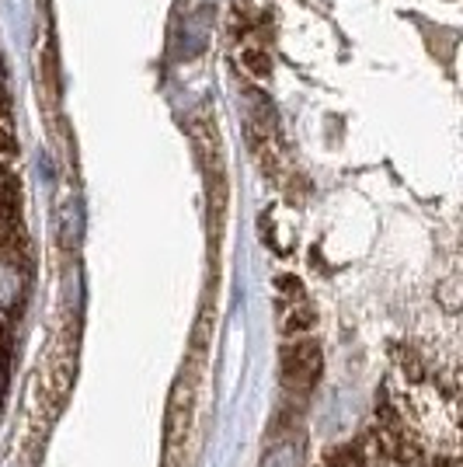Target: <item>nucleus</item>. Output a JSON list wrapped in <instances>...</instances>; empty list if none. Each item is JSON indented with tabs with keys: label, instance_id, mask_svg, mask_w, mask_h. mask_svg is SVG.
Wrapping results in <instances>:
<instances>
[{
	"label": "nucleus",
	"instance_id": "1",
	"mask_svg": "<svg viewBox=\"0 0 463 467\" xmlns=\"http://www.w3.org/2000/svg\"><path fill=\"white\" fill-rule=\"evenodd\" d=\"M202 377H206V359L195 352L178 373L168 398V415H164V457L168 467H178V453H185V443L195 432V415H199V394H202Z\"/></svg>",
	"mask_w": 463,
	"mask_h": 467
},
{
	"label": "nucleus",
	"instance_id": "2",
	"mask_svg": "<svg viewBox=\"0 0 463 467\" xmlns=\"http://www.w3.org/2000/svg\"><path fill=\"white\" fill-rule=\"evenodd\" d=\"M279 373H283V384H286L293 394H310V390L317 388L321 373H324V349H321V342H314V338H296L290 346H283Z\"/></svg>",
	"mask_w": 463,
	"mask_h": 467
},
{
	"label": "nucleus",
	"instance_id": "3",
	"mask_svg": "<svg viewBox=\"0 0 463 467\" xmlns=\"http://www.w3.org/2000/svg\"><path fill=\"white\" fill-rule=\"evenodd\" d=\"M241 67H244V74L254 80H265L272 74V57L265 46H244L241 49Z\"/></svg>",
	"mask_w": 463,
	"mask_h": 467
},
{
	"label": "nucleus",
	"instance_id": "4",
	"mask_svg": "<svg viewBox=\"0 0 463 467\" xmlns=\"http://www.w3.org/2000/svg\"><path fill=\"white\" fill-rule=\"evenodd\" d=\"M314 325H317V314H314L310 304L300 300V304L290 311V317H286V325H283V328H286V335H304V331H310Z\"/></svg>",
	"mask_w": 463,
	"mask_h": 467
},
{
	"label": "nucleus",
	"instance_id": "5",
	"mask_svg": "<svg viewBox=\"0 0 463 467\" xmlns=\"http://www.w3.org/2000/svg\"><path fill=\"white\" fill-rule=\"evenodd\" d=\"M275 286L286 293L290 300H296V304H300V296H304V283H300L296 275H279V279H275Z\"/></svg>",
	"mask_w": 463,
	"mask_h": 467
},
{
	"label": "nucleus",
	"instance_id": "6",
	"mask_svg": "<svg viewBox=\"0 0 463 467\" xmlns=\"http://www.w3.org/2000/svg\"><path fill=\"white\" fill-rule=\"evenodd\" d=\"M18 154V140L11 137V130H4L0 126V161H7V157Z\"/></svg>",
	"mask_w": 463,
	"mask_h": 467
}]
</instances>
